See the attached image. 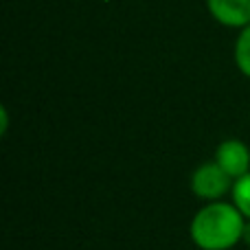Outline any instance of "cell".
Masks as SVG:
<instances>
[{"label": "cell", "mask_w": 250, "mask_h": 250, "mask_svg": "<svg viewBox=\"0 0 250 250\" xmlns=\"http://www.w3.org/2000/svg\"><path fill=\"white\" fill-rule=\"evenodd\" d=\"M246 217L233 202H207L189 224V237L200 250H230L242 244Z\"/></svg>", "instance_id": "1"}, {"label": "cell", "mask_w": 250, "mask_h": 250, "mask_svg": "<svg viewBox=\"0 0 250 250\" xmlns=\"http://www.w3.org/2000/svg\"><path fill=\"white\" fill-rule=\"evenodd\" d=\"M233 182L235 180L215 160H207V163H200L193 169L189 187L195 198L204 200V202H217V200H224L233 191Z\"/></svg>", "instance_id": "2"}, {"label": "cell", "mask_w": 250, "mask_h": 250, "mask_svg": "<svg viewBox=\"0 0 250 250\" xmlns=\"http://www.w3.org/2000/svg\"><path fill=\"white\" fill-rule=\"evenodd\" d=\"M213 160H215L233 180L246 176L250 171V149L246 143L239 141V138H226V141H222L220 145H217Z\"/></svg>", "instance_id": "3"}, {"label": "cell", "mask_w": 250, "mask_h": 250, "mask_svg": "<svg viewBox=\"0 0 250 250\" xmlns=\"http://www.w3.org/2000/svg\"><path fill=\"white\" fill-rule=\"evenodd\" d=\"M207 9L220 24L244 29L250 24V0H207Z\"/></svg>", "instance_id": "4"}, {"label": "cell", "mask_w": 250, "mask_h": 250, "mask_svg": "<svg viewBox=\"0 0 250 250\" xmlns=\"http://www.w3.org/2000/svg\"><path fill=\"white\" fill-rule=\"evenodd\" d=\"M233 55H235V66L239 68V73L250 79V24L239 29Z\"/></svg>", "instance_id": "5"}, {"label": "cell", "mask_w": 250, "mask_h": 250, "mask_svg": "<svg viewBox=\"0 0 250 250\" xmlns=\"http://www.w3.org/2000/svg\"><path fill=\"white\" fill-rule=\"evenodd\" d=\"M230 200H233V204L239 208V213H242L246 220H250V171L233 182Z\"/></svg>", "instance_id": "6"}, {"label": "cell", "mask_w": 250, "mask_h": 250, "mask_svg": "<svg viewBox=\"0 0 250 250\" xmlns=\"http://www.w3.org/2000/svg\"><path fill=\"white\" fill-rule=\"evenodd\" d=\"M7 132H9V110L2 105V108H0V134L4 136Z\"/></svg>", "instance_id": "7"}, {"label": "cell", "mask_w": 250, "mask_h": 250, "mask_svg": "<svg viewBox=\"0 0 250 250\" xmlns=\"http://www.w3.org/2000/svg\"><path fill=\"white\" fill-rule=\"evenodd\" d=\"M242 244H246L250 248V220H246V226H244V235H242Z\"/></svg>", "instance_id": "8"}]
</instances>
